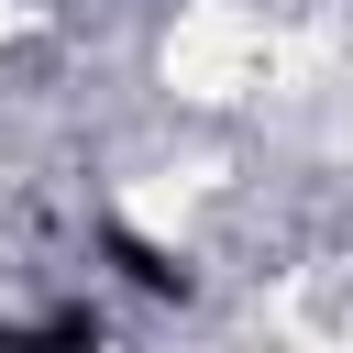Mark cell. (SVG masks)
Masks as SVG:
<instances>
[{"instance_id":"1","label":"cell","mask_w":353,"mask_h":353,"mask_svg":"<svg viewBox=\"0 0 353 353\" xmlns=\"http://www.w3.org/2000/svg\"><path fill=\"white\" fill-rule=\"evenodd\" d=\"M287 66H309V44H276V22L243 11V0H199L165 33V88L176 99H243V88H265Z\"/></svg>"}]
</instances>
